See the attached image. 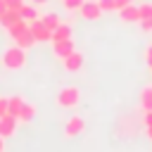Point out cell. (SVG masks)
Listing matches in <instances>:
<instances>
[{
	"label": "cell",
	"mask_w": 152,
	"mask_h": 152,
	"mask_svg": "<svg viewBox=\"0 0 152 152\" xmlns=\"http://www.w3.org/2000/svg\"><path fill=\"white\" fill-rule=\"evenodd\" d=\"M2 66L10 69V71H17V69H24L26 66V50H21L19 45H12L2 52Z\"/></svg>",
	"instance_id": "1"
},
{
	"label": "cell",
	"mask_w": 152,
	"mask_h": 152,
	"mask_svg": "<svg viewBox=\"0 0 152 152\" xmlns=\"http://www.w3.org/2000/svg\"><path fill=\"white\" fill-rule=\"evenodd\" d=\"M55 102H57V107H62V109H74V107L81 102V90H78L76 86H64V88H59Z\"/></svg>",
	"instance_id": "2"
},
{
	"label": "cell",
	"mask_w": 152,
	"mask_h": 152,
	"mask_svg": "<svg viewBox=\"0 0 152 152\" xmlns=\"http://www.w3.org/2000/svg\"><path fill=\"white\" fill-rule=\"evenodd\" d=\"M83 131H86V121H83V116L74 114V116L66 119V124H64V135H66V138H76V135H81Z\"/></svg>",
	"instance_id": "3"
},
{
	"label": "cell",
	"mask_w": 152,
	"mask_h": 152,
	"mask_svg": "<svg viewBox=\"0 0 152 152\" xmlns=\"http://www.w3.org/2000/svg\"><path fill=\"white\" fill-rule=\"evenodd\" d=\"M78 12H81V17H83L86 21H97V19L102 17V7L97 5V0H86Z\"/></svg>",
	"instance_id": "4"
},
{
	"label": "cell",
	"mask_w": 152,
	"mask_h": 152,
	"mask_svg": "<svg viewBox=\"0 0 152 152\" xmlns=\"http://www.w3.org/2000/svg\"><path fill=\"white\" fill-rule=\"evenodd\" d=\"M28 31H31V36H33V40H36V43H48V40L52 38V33L45 28V24H43L40 19L28 21Z\"/></svg>",
	"instance_id": "5"
},
{
	"label": "cell",
	"mask_w": 152,
	"mask_h": 152,
	"mask_svg": "<svg viewBox=\"0 0 152 152\" xmlns=\"http://www.w3.org/2000/svg\"><path fill=\"white\" fill-rule=\"evenodd\" d=\"M138 14H140V28L145 33H152V2H142L138 5Z\"/></svg>",
	"instance_id": "6"
},
{
	"label": "cell",
	"mask_w": 152,
	"mask_h": 152,
	"mask_svg": "<svg viewBox=\"0 0 152 152\" xmlns=\"http://www.w3.org/2000/svg\"><path fill=\"white\" fill-rule=\"evenodd\" d=\"M17 124H19V119L12 116V114L0 116V135H2V138H12V135L17 133Z\"/></svg>",
	"instance_id": "7"
},
{
	"label": "cell",
	"mask_w": 152,
	"mask_h": 152,
	"mask_svg": "<svg viewBox=\"0 0 152 152\" xmlns=\"http://www.w3.org/2000/svg\"><path fill=\"white\" fill-rule=\"evenodd\" d=\"M119 19H121L124 24H138V21H140V14H138V5H133V2L124 5V7L119 10Z\"/></svg>",
	"instance_id": "8"
},
{
	"label": "cell",
	"mask_w": 152,
	"mask_h": 152,
	"mask_svg": "<svg viewBox=\"0 0 152 152\" xmlns=\"http://www.w3.org/2000/svg\"><path fill=\"white\" fill-rule=\"evenodd\" d=\"M74 50H76V48H74V40H71V38H69V40H57V43H52V55H55L57 59L69 57Z\"/></svg>",
	"instance_id": "9"
},
{
	"label": "cell",
	"mask_w": 152,
	"mask_h": 152,
	"mask_svg": "<svg viewBox=\"0 0 152 152\" xmlns=\"http://www.w3.org/2000/svg\"><path fill=\"white\" fill-rule=\"evenodd\" d=\"M83 62H86V57H83V52H81V50H74L69 57H64V59H62V64H64V69H66V71H78V69L83 66Z\"/></svg>",
	"instance_id": "10"
},
{
	"label": "cell",
	"mask_w": 152,
	"mask_h": 152,
	"mask_svg": "<svg viewBox=\"0 0 152 152\" xmlns=\"http://www.w3.org/2000/svg\"><path fill=\"white\" fill-rule=\"evenodd\" d=\"M12 40H14V45H19L21 50H28V48H33L36 45V40H33V36H31V31L26 28V31H21V33H17V36H12Z\"/></svg>",
	"instance_id": "11"
},
{
	"label": "cell",
	"mask_w": 152,
	"mask_h": 152,
	"mask_svg": "<svg viewBox=\"0 0 152 152\" xmlns=\"http://www.w3.org/2000/svg\"><path fill=\"white\" fill-rule=\"evenodd\" d=\"M71 38V24H66V21H62L55 31H52V38H50V43H57V40H69Z\"/></svg>",
	"instance_id": "12"
},
{
	"label": "cell",
	"mask_w": 152,
	"mask_h": 152,
	"mask_svg": "<svg viewBox=\"0 0 152 152\" xmlns=\"http://www.w3.org/2000/svg\"><path fill=\"white\" fill-rule=\"evenodd\" d=\"M24 97L21 95H12V97H7V114H12V116H19V112H21V107H24Z\"/></svg>",
	"instance_id": "13"
},
{
	"label": "cell",
	"mask_w": 152,
	"mask_h": 152,
	"mask_svg": "<svg viewBox=\"0 0 152 152\" xmlns=\"http://www.w3.org/2000/svg\"><path fill=\"white\" fill-rule=\"evenodd\" d=\"M19 17H21V19H26V21H36V19H40V17H38V7H36V5H31V2H24V5H21Z\"/></svg>",
	"instance_id": "14"
},
{
	"label": "cell",
	"mask_w": 152,
	"mask_h": 152,
	"mask_svg": "<svg viewBox=\"0 0 152 152\" xmlns=\"http://www.w3.org/2000/svg\"><path fill=\"white\" fill-rule=\"evenodd\" d=\"M97 5L102 7V12H119L124 5H128L126 0H97Z\"/></svg>",
	"instance_id": "15"
},
{
	"label": "cell",
	"mask_w": 152,
	"mask_h": 152,
	"mask_svg": "<svg viewBox=\"0 0 152 152\" xmlns=\"http://www.w3.org/2000/svg\"><path fill=\"white\" fill-rule=\"evenodd\" d=\"M40 21L45 24V28H48L50 33H52V31H55V28H57V26L62 24V19H59L57 14H52V12H48V14H43V17H40Z\"/></svg>",
	"instance_id": "16"
},
{
	"label": "cell",
	"mask_w": 152,
	"mask_h": 152,
	"mask_svg": "<svg viewBox=\"0 0 152 152\" xmlns=\"http://www.w3.org/2000/svg\"><path fill=\"white\" fill-rule=\"evenodd\" d=\"M33 116H36V107H33L31 102H24V107H21V112H19L17 119H19L21 124H26V121H31Z\"/></svg>",
	"instance_id": "17"
},
{
	"label": "cell",
	"mask_w": 152,
	"mask_h": 152,
	"mask_svg": "<svg viewBox=\"0 0 152 152\" xmlns=\"http://www.w3.org/2000/svg\"><path fill=\"white\" fill-rule=\"evenodd\" d=\"M140 104H142L145 112L152 109V86H145V88L140 90Z\"/></svg>",
	"instance_id": "18"
},
{
	"label": "cell",
	"mask_w": 152,
	"mask_h": 152,
	"mask_svg": "<svg viewBox=\"0 0 152 152\" xmlns=\"http://www.w3.org/2000/svg\"><path fill=\"white\" fill-rule=\"evenodd\" d=\"M19 19H21V17H19V12H14V10H7V12L0 17V24H2L5 28H10V26H12L14 21H19Z\"/></svg>",
	"instance_id": "19"
},
{
	"label": "cell",
	"mask_w": 152,
	"mask_h": 152,
	"mask_svg": "<svg viewBox=\"0 0 152 152\" xmlns=\"http://www.w3.org/2000/svg\"><path fill=\"white\" fill-rule=\"evenodd\" d=\"M26 28H28V21H26V19H19V21H14V24H12L7 31H10V38H12V36H17V33L26 31Z\"/></svg>",
	"instance_id": "20"
},
{
	"label": "cell",
	"mask_w": 152,
	"mask_h": 152,
	"mask_svg": "<svg viewBox=\"0 0 152 152\" xmlns=\"http://www.w3.org/2000/svg\"><path fill=\"white\" fill-rule=\"evenodd\" d=\"M83 2H86V0H62V7H64L66 12H76V10H81Z\"/></svg>",
	"instance_id": "21"
},
{
	"label": "cell",
	"mask_w": 152,
	"mask_h": 152,
	"mask_svg": "<svg viewBox=\"0 0 152 152\" xmlns=\"http://www.w3.org/2000/svg\"><path fill=\"white\" fill-rule=\"evenodd\" d=\"M24 2H26V0H5V5H7V10H14V12H19Z\"/></svg>",
	"instance_id": "22"
},
{
	"label": "cell",
	"mask_w": 152,
	"mask_h": 152,
	"mask_svg": "<svg viewBox=\"0 0 152 152\" xmlns=\"http://www.w3.org/2000/svg\"><path fill=\"white\" fill-rule=\"evenodd\" d=\"M145 62H147V66L152 69V43L145 48Z\"/></svg>",
	"instance_id": "23"
},
{
	"label": "cell",
	"mask_w": 152,
	"mask_h": 152,
	"mask_svg": "<svg viewBox=\"0 0 152 152\" xmlns=\"http://www.w3.org/2000/svg\"><path fill=\"white\" fill-rule=\"evenodd\" d=\"M142 124H145V126H152V109L142 114Z\"/></svg>",
	"instance_id": "24"
},
{
	"label": "cell",
	"mask_w": 152,
	"mask_h": 152,
	"mask_svg": "<svg viewBox=\"0 0 152 152\" xmlns=\"http://www.w3.org/2000/svg\"><path fill=\"white\" fill-rule=\"evenodd\" d=\"M7 114V97H0V116Z\"/></svg>",
	"instance_id": "25"
},
{
	"label": "cell",
	"mask_w": 152,
	"mask_h": 152,
	"mask_svg": "<svg viewBox=\"0 0 152 152\" xmlns=\"http://www.w3.org/2000/svg\"><path fill=\"white\" fill-rule=\"evenodd\" d=\"M31 5H36V7H40V5H45V2H50V0H28Z\"/></svg>",
	"instance_id": "26"
},
{
	"label": "cell",
	"mask_w": 152,
	"mask_h": 152,
	"mask_svg": "<svg viewBox=\"0 0 152 152\" xmlns=\"http://www.w3.org/2000/svg\"><path fill=\"white\" fill-rule=\"evenodd\" d=\"M7 12V5H5V0H0V17Z\"/></svg>",
	"instance_id": "27"
},
{
	"label": "cell",
	"mask_w": 152,
	"mask_h": 152,
	"mask_svg": "<svg viewBox=\"0 0 152 152\" xmlns=\"http://www.w3.org/2000/svg\"><path fill=\"white\" fill-rule=\"evenodd\" d=\"M145 133H147V138L152 140V126H145Z\"/></svg>",
	"instance_id": "28"
},
{
	"label": "cell",
	"mask_w": 152,
	"mask_h": 152,
	"mask_svg": "<svg viewBox=\"0 0 152 152\" xmlns=\"http://www.w3.org/2000/svg\"><path fill=\"white\" fill-rule=\"evenodd\" d=\"M0 152H5V138L0 135Z\"/></svg>",
	"instance_id": "29"
},
{
	"label": "cell",
	"mask_w": 152,
	"mask_h": 152,
	"mask_svg": "<svg viewBox=\"0 0 152 152\" xmlns=\"http://www.w3.org/2000/svg\"><path fill=\"white\" fill-rule=\"evenodd\" d=\"M126 2H133V0H126Z\"/></svg>",
	"instance_id": "30"
},
{
	"label": "cell",
	"mask_w": 152,
	"mask_h": 152,
	"mask_svg": "<svg viewBox=\"0 0 152 152\" xmlns=\"http://www.w3.org/2000/svg\"><path fill=\"white\" fill-rule=\"evenodd\" d=\"M150 71H152V69H150Z\"/></svg>",
	"instance_id": "31"
}]
</instances>
